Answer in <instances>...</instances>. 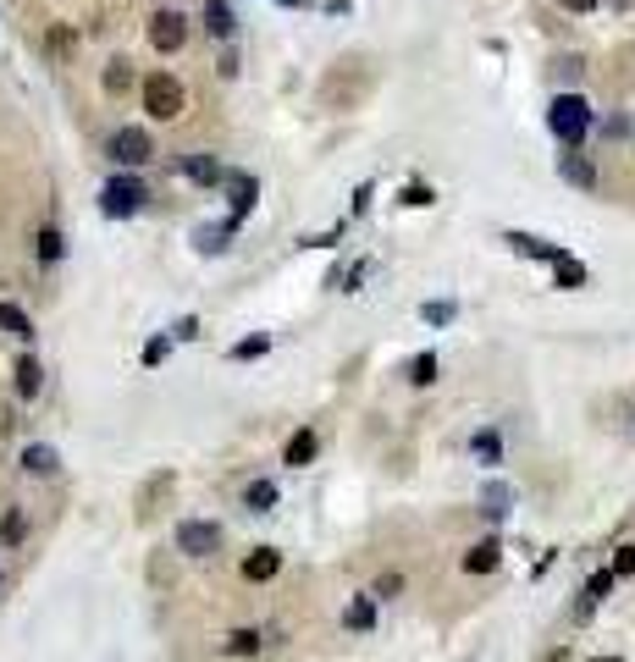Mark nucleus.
Returning <instances> with one entry per match:
<instances>
[{
    "instance_id": "f257e3e1",
    "label": "nucleus",
    "mask_w": 635,
    "mask_h": 662,
    "mask_svg": "<svg viewBox=\"0 0 635 662\" xmlns=\"http://www.w3.org/2000/svg\"><path fill=\"white\" fill-rule=\"evenodd\" d=\"M139 94H144V111H149L155 122H177V116L188 111V94H182V83H177L172 72H149Z\"/></svg>"
},
{
    "instance_id": "f03ea898",
    "label": "nucleus",
    "mask_w": 635,
    "mask_h": 662,
    "mask_svg": "<svg viewBox=\"0 0 635 662\" xmlns=\"http://www.w3.org/2000/svg\"><path fill=\"white\" fill-rule=\"evenodd\" d=\"M547 122H553V133H558L563 144H580V138H586V128H591V105L580 100V94H558Z\"/></svg>"
},
{
    "instance_id": "7ed1b4c3",
    "label": "nucleus",
    "mask_w": 635,
    "mask_h": 662,
    "mask_svg": "<svg viewBox=\"0 0 635 662\" xmlns=\"http://www.w3.org/2000/svg\"><path fill=\"white\" fill-rule=\"evenodd\" d=\"M144 199H149V188L139 177H116V182H106L100 210L106 215H133V210H144Z\"/></svg>"
},
{
    "instance_id": "20e7f679",
    "label": "nucleus",
    "mask_w": 635,
    "mask_h": 662,
    "mask_svg": "<svg viewBox=\"0 0 635 662\" xmlns=\"http://www.w3.org/2000/svg\"><path fill=\"white\" fill-rule=\"evenodd\" d=\"M149 155H155V144H149L144 128H116V133H111V161H116V166H144Z\"/></svg>"
},
{
    "instance_id": "39448f33",
    "label": "nucleus",
    "mask_w": 635,
    "mask_h": 662,
    "mask_svg": "<svg viewBox=\"0 0 635 662\" xmlns=\"http://www.w3.org/2000/svg\"><path fill=\"white\" fill-rule=\"evenodd\" d=\"M177 552H188V557H210V552H221V530L205 524V519L177 524Z\"/></svg>"
},
{
    "instance_id": "423d86ee",
    "label": "nucleus",
    "mask_w": 635,
    "mask_h": 662,
    "mask_svg": "<svg viewBox=\"0 0 635 662\" xmlns=\"http://www.w3.org/2000/svg\"><path fill=\"white\" fill-rule=\"evenodd\" d=\"M149 45L161 50V55L182 50V45H188V17H177V12H155V17H149Z\"/></svg>"
},
{
    "instance_id": "0eeeda50",
    "label": "nucleus",
    "mask_w": 635,
    "mask_h": 662,
    "mask_svg": "<svg viewBox=\"0 0 635 662\" xmlns=\"http://www.w3.org/2000/svg\"><path fill=\"white\" fill-rule=\"evenodd\" d=\"M276 569H282V552H276V547H254V552L243 557V580H249V585L276 580Z\"/></svg>"
},
{
    "instance_id": "6e6552de",
    "label": "nucleus",
    "mask_w": 635,
    "mask_h": 662,
    "mask_svg": "<svg viewBox=\"0 0 635 662\" xmlns=\"http://www.w3.org/2000/svg\"><path fill=\"white\" fill-rule=\"evenodd\" d=\"M315 448H321V436H315V431L304 425V431H293V436H288V448H282V464L304 469V464H315Z\"/></svg>"
},
{
    "instance_id": "1a4fd4ad",
    "label": "nucleus",
    "mask_w": 635,
    "mask_h": 662,
    "mask_svg": "<svg viewBox=\"0 0 635 662\" xmlns=\"http://www.w3.org/2000/svg\"><path fill=\"white\" fill-rule=\"evenodd\" d=\"M497 557H503L497 535H487V541H475V547L464 552V574H492V569H497Z\"/></svg>"
},
{
    "instance_id": "9d476101",
    "label": "nucleus",
    "mask_w": 635,
    "mask_h": 662,
    "mask_svg": "<svg viewBox=\"0 0 635 662\" xmlns=\"http://www.w3.org/2000/svg\"><path fill=\"white\" fill-rule=\"evenodd\" d=\"M558 177L575 182V188H597V166L586 161V155H558Z\"/></svg>"
},
{
    "instance_id": "9b49d317",
    "label": "nucleus",
    "mask_w": 635,
    "mask_h": 662,
    "mask_svg": "<svg viewBox=\"0 0 635 662\" xmlns=\"http://www.w3.org/2000/svg\"><path fill=\"white\" fill-rule=\"evenodd\" d=\"M608 591H614V569L591 574V580H586V591H580V608H575V618H591V613H597V602H602Z\"/></svg>"
},
{
    "instance_id": "f8f14e48",
    "label": "nucleus",
    "mask_w": 635,
    "mask_h": 662,
    "mask_svg": "<svg viewBox=\"0 0 635 662\" xmlns=\"http://www.w3.org/2000/svg\"><path fill=\"white\" fill-rule=\"evenodd\" d=\"M508 248H520V255H530V260H558L563 248H553V243H542V238H530V232H508Z\"/></svg>"
},
{
    "instance_id": "ddd939ff",
    "label": "nucleus",
    "mask_w": 635,
    "mask_h": 662,
    "mask_svg": "<svg viewBox=\"0 0 635 662\" xmlns=\"http://www.w3.org/2000/svg\"><path fill=\"white\" fill-rule=\"evenodd\" d=\"M227 188H233V215H249L254 210V199H260V182H254V177H227Z\"/></svg>"
},
{
    "instance_id": "4468645a",
    "label": "nucleus",
    "mask_w": 635,
    "mask_h": 662,
    "mask_svg": "<svg viewBox=\"0 0 635 662\" xmlns=\"http://www.w3.org/2000/svg\"><path fill=\"white\" fill-rule=\"evenodd\" d=\"M39 387H45L39 359H17V392H22V398H39Z\"/></svg>"
},
{
    "instance_id": "2eb2a0df",
    "label": "nucleus",
    "mask_w": 635,
    "mask_h": 662,
    "mask_svg": "<svg viewBox=\"0 0 635 662\" xmlns=\"http://www.w3.org/2000/svg\"><path fill=\"white\" fill-rule=\"evenodd\" d=\"M343 624H348V629H360V635H365V629L376 624V596H360V602H348Z\"/></svg>"
},
{
    "instance_id": "dca6fc26",
    "label": "nucleus",
    "mask_w": 635,
    "mask_h": 662,
    "mask_svg": "<svg viewBox=\"0 0 635 662\" xmlns=\"http://www.w3.org/2000/svg\"><path fill=\"white\" fill-rule=\"evenodd\" d=\"M0 331H12V337H34V321H28V314L17 309V304H0Z\"/></svg>"
},
{
    "instance_id": "f3484780",
    "label": "nucleus",
    "mask_w": 635,
    "mask_h": 662,
    "mask_svg": "<svg viewBox=\"0 0 635 662\" xmlns=\"http://www.w3.org/2000/svg\"><path fill=\"white\" fill-rule=\"evenodd\" d=\"M243 502H249V514H271V508H276V486H271V481H254V486L243 491Z\"/></svg>"
},
{
    "instance_id": "a211bd4d",
    "label": "nucleus",
    "mask_w": 635,
    "mask_h": 662,
    "mask_svg": "<svg viewBox=\"0 0 635 662\" xmlns=\"http://www.w3.org/2000/svg\"><path fill=\"white\" fill-rule=\"evenodd\" d=\"M553 276H558V288H586V265H580V260H569V255L553 260Z\"/></svg>"
},
{
    "instance_id": "6ab92c4d",
    "label": "nucleus",
    "mask_w": 635,
    "mask_h": 662,
    "mask_svg": "<svg viewBox=\"0 0 635 662\" xmlns=\"http://www.w3.org/2000/svg\"><path fill=\"white\" fill-rule=\"evenodd\" d=\"M182 172L194 177V182H221V166L210 161V155H188V161H182Z\"/></svg>"
},
{
    "instance_id": "aec40b11",
    "label": "nucleus",
    "mask_w": 635,
    "mask_h": 662,
    "mask_svg": "<svg viewBox=\"0 0 635 662\" xmlns=\"http://www.w3.org/2000/svg\"><path fill=\"white\" fill-rule=\"evenodd\" d=\"M409 381H415V387H431V381H436V359H431V354H415V359H409Z\"/></svg>"
},
{
    "instance_id": "412c9836",
    "label": "nucleus",
    "mask_w": 635,
    "mask_h": 662,
    "mask_svg": "<svg viewBox=\"0 0 635 662\" xmlns=\"http://www.w3.org/2000/svg\"><path fill=\"white\" fill-rule=\"evenodd\" d=\"M227 651H233V657H254V651H260V635H254V629H233V635H227Z\"/></svg>"
},
{
    "instance_id": "4be33fe9",
    "label": "nucleus",
    "mask_w": 635,
    "mask_h": 662,
    "mask_svg": "<svg viewBox=\"0 0 635 662\" xmlns=\"http://www.w3.org/2000/svg\"><path fill=\"white\" fill-rule=\"evenodd\" d=\"M205 22H210V34H221V39L233 34V12L221 6V0H210V6H205Z\"/></svg>"
},
{
    "instance_id": "5701e85b",
    "label": "nucleus",
    "mask_w": 635,
    "mask_h": 662,
    "mask_svg": "<svg viewBox=\"0 0 635 662\" xmlns=\"http://www.w3.org/2000/svg\"><path fill=\"white\" fill-rule=\"evenodd\" d=\"M22 535H28V519H22V514H6V519H0V541H6V547H17Z\"/></svg>"
},
{
    "instance_id": "b1692460",
    "label": "nucleus",
    "mask_w": 635,
    "mask_h": 662,
    "mask_svg": "<svg viewBox=\"0 0 635 662\" xmlns=\"http://www.w3.org/2000/svg\"><path fill=\"white\" fill-rule=\"evenodd\" d=\"M22 464L34 469V475H50V469H55V453H50V448H28V453H22Z\"/></svg>"
},
{
    "instance_id": "393cba45",
    "label": "nucleus",
    "mask_w": 635,
    "mask_h": 662,
    "mask_svg": "<svg viewBox=\"0 0 635 662\" xmlns=\"http://www.w3.org/2000/svg\"><path fill=\"white\" fill-rule=\"evenodd\" d=\"M127 83H133V72H127V61H111V67H106V88H111V94H122Z\"/></svg>"
},
{
    "instance_id": "a878e982",
    "label": "nucleus",
    "mask_w": 635,
    "mask_h": 662,
    "mask_svg": "<svg viewBox=\"0 0 635 662\" xmlns=\"http://www.w3.org/2000/svg\"><path fill=\"white\" fill-rule=\"evenodd\" d=\"M271 348V337H249V342H238V348H233V359H260Z\"/></svg>"
},
{
    "instance_id": "bb28decb",
    "label": "nucleus",
    "mask_w": 635,
    "mask_h": 662,
    "mask_svg": "<svg viewBox=\"0 0 635 662\" xmlns=\"http://www.w3.org/2000/svg\"><path fill=\"white\" fill-rule=\"evenodd\" d=\"M39 260H61V232H55V227L39 232Z\"/></svg>"
},
{
    "instance_id": "cd10ccee",
    "label": "nucleus",
    "mask_w": 635,
    "mask_h": 662,
    "mask_svg": "<svg viewBox=\"0 0 635 662\" xmlns=\"http://www.w3.org/2000/svg\"><path fill=\"white\" fill-rule=\"evenodd\" d=\"M470 448H475V458H487V464H497V436H492V431H481V436H475V441H470Z\"/></svg>"
},
{
    "instance_id": "c85d7f7f",
    "label": "nucleus",
    "mask_w": 635,
    "mask_h": 662,
    "mask_svg": "<svg viewBox=\"0 0 635 662\" xmlns=\"http://www.w3.org/2000/svg\"><path fill=\"white\" fill-rule=\"evenodd\" d=\"M420 314H426V321H431V326H448V321H453V304H426Z\"/></svg>"
},
{
    "instance_id": "c756f323",
    "label": "nucleus",
    "mask_w": 635,
    "mask_h": 662,
    "mask_svg": "<svg viewBox=\"0 0 635 662\" xmlns=\"http://www.w3.org/2000/svg\"><path fill=\"white\" fill-rule=\"evenodd\" d=\"M503 508H508V491H503V486H492V491H487V519H497Z\"/></svg>"
},
{
    "instance_id": "7c9ffc66",
    "label": "nucleus",
    "mask_w": 635,
    "mask_h": 662,
    "mask_svg": "<svg viewBox=\"0 0 635 662\" xmlns=\"http://www.w3.org/2000/svg\"><path fill=\"white\" fill-rule=\"evenodd\" d=\"M619 574H635V547H619V557H614V580Z\"/></svg>"
},
{
    "instance_id": "2f4dec72",
    "label": "nucleus",
    "mask_w": 635,
    "mask_h": 662,
    "mask_svg": "<svg viewBox=\"0 0 635 662\" xmlns=\"http://www.w3.org/2000/svg\"><path fill=\"white\" fill-rule=\"evenodd\" d=\"M403 205H431V188H420V182H409V188H403Z\"/></svg>"
},
{
    "instance_id": "473e14b6",
    "label": "nucleus",
    "mask_w": 635,
    "mask_h": 662,
    "mask_svg": "<svg viewBox=\"0 0 635 662\" xmlns=\"http://www.w3.org/2000/svg\"><path fill=\"white\" fill-rule=\"evenodd\" d=\"M161 359H166V337H155L149 348H144V365H161Z\"/></svg>"
},
{
    "instance_id": "72a5a7b5",
    "label": "nucleus",
    "mask_w": 635,
    "mask_h": 662,
    "mask_svg": "<svg viewBox=\"0 0 635 662\" xmlns=\"http://www.w3.org/2000/svg\"><path fill=\"white\" fill-rule=\"evenodd\" d=\"M398 591H403V580H398V574H387V580L376 585V596H398Z\"/></svg>"
},
{
    "instance_id": "f704fd0d",
    "label": "nucleus",
    "mask_w": 635,
    "mask_h": 662,
    "mask_svg": "<svg viewBox=\"0 0 635 662\" xmlns=\"http://www.w3.org/2000/svg\"><path fill=\"white\" fill-rule=\"evenodd\" d=\"M563 6H569V12H591V6H597V0H563Z\"/></svg>"
},
{
    "instance_id": "c9c22d12",
    "label": "nucleus",
    "mask_w": 635,
    "mask_h": 662,
    "mask_svg": "<svg viewBox=\"0 0 635 662\" xmlns=\"http://www.w3.org/2000/svg\"><path fill=\"white\" fill-rule=\"evenodd\" d=\"M597 662H619V657H597Z\"/></svg>"
}]
</instances>
